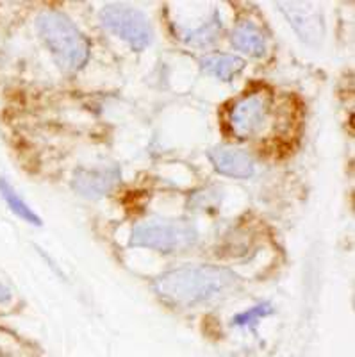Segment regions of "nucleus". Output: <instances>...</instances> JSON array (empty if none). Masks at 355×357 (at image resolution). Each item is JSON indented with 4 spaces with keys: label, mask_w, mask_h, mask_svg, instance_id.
Listing matches in <instances>:
<instances>
[{
    "label": "nucleus",
    "mask_w": 355,
    "mask_h": 357,
    "mask_svg": "<svg viewBox=\"0 0 355 357\" xmlns=\"http://www.w3.org/2000/svg\"><path fill=\"white\" fill-rule=\"evenodd\" d=\"M200 66L206 73L220 81H232V79L245 68V61L238 56H229V54H213V56L204 57Z\"/></svg>",
    "instance_id": "nucleus-10"
},
{
    "label": "nucleus",
    "mask_w": 355,
    "mask_h": 357,
    "mask_svg": "<svg viewBox=\"0 0 355 357\" xmlns=\"http://www.w3.org/2000/svg\"><path fill=\"white\" fill-rule=\"evenodd\" d=\"M9 296H11V291H9L6 286L0 284V304H2V302H6V301H9Z\"/></svg>",
    "instance_id": "nucleus-14"
},
{
    "label": "nucleus",
    "mask_w": 355,
    "mask_h": 357,
    "mask_svg": "<svg viewBox=\"0 0 355 357\" xmlns=\"http://www.w3.org/2000/svg\"><path fill=\"white\" fill-rule=\"evenodd\" d=\"M0 195H2V199L6 200L9 209H11L18 218L31 223V225H38V227H40L41 225L40 216L33 211V207L29 206V204L22 199L20 193H18V191L15 190V188H13L4 177H0Z\"/></svg>",
    "instance_id": "nucleus-11"
},
{
    "label": "nucleus",
    "mask_w": 355,
    "mask_h": 357,
    "mask_svg": "<svg viewBox=\"0 0 355 357\" xmlns=\"http://www.w3.org/2000/svg\"><path fill=\"white\" fill-rule=\"evenodd\" d=\"M121 172L116 165L104 168H77L73 172L72 188L84 199H100L120 184Z\"/></svg>",
    "instance_id": "nucleus-6"
},
{
    "label": "nucleus",
    "mask_w": 355,
    "mask_h": 357,
    "mask_svg": "<svg viewBox=\"0 0 355 357\" xmlns=\"http://www.w3.org/2000/svg\"><path fill=\"white\" fill-rule=\"evenodd\" d=\"M198 241V231L188 220H152L134 227L129 247L175 254L193 247Z\"/></svg>",
    "instance_id": "nucleus-3"
},
{
    "label": "nucleus",
    "mask_w": 355,
    "mask_h": 357,
    "mask_svg": "<svg viewBox=\"0 0 355 357\" xmlns=\"http://www.w3.org/2000/svg\"><path fill=\"white\" fill-rule=\"evenodd\" d=\"M271 312H273L271 304L264 302V304L254 305V307L248 309V311L236 314L234 320H232V325H236V327H254L259 320L270 317Z\"/></svg>",
    "instance_id": "nucleus-13"
},
{
    "label": "nucleus",
    "mask_w": 355,
    "mask_h": 357,
    "mask_svg": "<svg viewBox=\"0 0 355 357\" xmlns=\"http://www.w3.org/2000/svg\"><path fill=\"white\" fill-rule=\"evenodd\" d=\"M100 18L102 24L111 33L129 43L136 52H142L152 43L153 33L149 18L137 9L121 4H109L100 13Z\"/></svg>",
    "instance_id": "nucleus-4"
},
{
    "label": "nucleus",
    "mask_w": 355,
    "mask_h": 357,
    "mask_svg": "<svg viewBox=\"0 0 355 357\" xmlns=\"http://www.w3.org/2000/svg\"><path fill=\"white\" fill-rule=\"evenodd\" d=\"M270 113V98L264 93H248L229 109V129L236 138H250L264 127Z\"/></svg>",
    "instance_id": "nucleus-5"
},
{
    "label": "nucleus",
    "mask_w": 355,
    "mask_h": 357,
    "mask_svg": "<svg viewBox=\"0 0 355 357\" xmlns=\"http://www.w3.org/2000/svg\"><path fill=\"white\" fill-rule=\"evenodd\" d=\"M214 170L232 178H248L254 174V159L241 149L232 146H213L207 152Z\"/></svg>",
    "instance_id": "nucleus-8"
},
{
    "label": "nucleus",
    "mask_w": 355,
    "mask_h": 357,
    "mask_svg": "<svg viewBox=\"0 0 355 357\" xmlns=\"http://www.w3.org/2000/svg\"><path fill=\"white\" fill-rule=\"evenodd\" d=\"M241 286L232 270L213 264H193L156 277L152 288L161 301L175 307H198L230 296Z\"/></svg>",
    "instance_id": "nucleus-1"
},
{
    "label": "nucleus",
    "mask_w": 355,
    "mask_h": 357,
    "mask_svg": "<svg viewBox=\"0 0 355 357\" xmlns=\"http://www.w3.org/2000/svg\"><path fill=\"white\" fill-rule=\"evenodd\" d=\"M230 40H232V45L236 49L248 54V56L261 57L262 54L266 52V40H264L257 25H254L252 22H241L232 31Z\"/></svg>",
    "instance_id": "nucleus-9"
},
{
    "label": "nucleus",
    "mask_w": 355,
    "mask_h": 357,
    "mask_svg": "<svg viewBox=\"0 0 355 357\" xmlns=\"http://www.w3.org/2000/svg\"><path fill=\"white\" fill-rule=\"evenodd\" d=\"M222 31V22L218 20V17L214 15L213 20L207 22L204 27L197 29V31H191L186 34V41L191 45H198V47H206L211 45L214 40H218V34Z\"/></svg>",
    "instance_id": "nucleus-12"
},
{
    "label": "nucleus",
    "mask_w": 355,
    "mask_h": 357,
    "mask_svg": "<svg viewBox=\"0 0 355 357\" xmlns=\"http://www.w3.org/2000/svg\"><path fill=\"white\" fill-rule=\"evenodd\" d=\"M280 6L303 41L316 43L323 36V18L315 6L307 2H284Z\"/></svg>",
    "instance_id": "nucleus-7"
},
{
    "label": "nucleus",
    "mask_w": 355,
    "mask_h": 357,
    "mask_svg": "<svg viewBox=\"0 0 355 357\" xmlns=\"http://www.w3.org/2000/svg\"><path fill=\"white\" fill-rule=\"evenodd\" d=\"M36 29L61 70L75 73L84 68L89 57V43L66 15L54 9L43 11L36 18Z\"/></svg>",
    "instance_id": "nucleus-2"
}]
</instances>
